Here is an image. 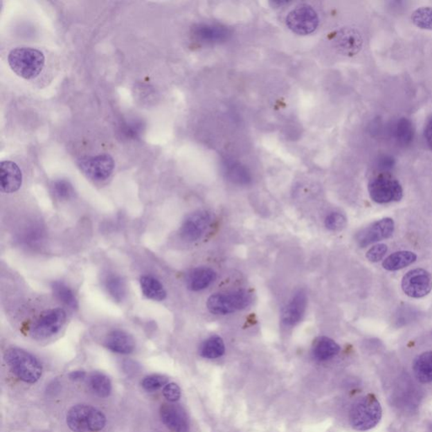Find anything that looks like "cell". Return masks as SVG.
Instances as JSON below:
<instances>
[{"label":"cell","mask_w":432,"mask_h":432,"mask_svg":"<svg viewBox=\"0 0 432 432\" xmlns=\"http://www.w3.org/2000/svg\"><path fill=\"white\" fill-rule=\"evenodd\" d=\"M5 361L11 372L26 384L37 383L42 375V366L33 354L25 350L12 347L5 353Z\"/></svg>","instance_id":"obj_1"},{"label":"cell","mask_w":432,"mask_h":432,"mask_svg":"<svg viewBox=\"0 0 432 432\" xmlns=\"http://www.w3.org/2000/svg\"><path fill=\"white\" fill-rule=\"evenodd\" d=\"M8 63L18 76L25 80H33L37 78L44 69L45 57L39 50L18 48L10 53Z\"/></svg>","instance_id":"obj_2"},{"label":"cell","mask_w":432,"mask_h":432,"mask_svg":"<svg viewBox=\"0 0 432 432\" xmlns=\"http://www.w3.org/2000/svg\"><path fill=\"white\" fill-rule=\"evenodd\" d=\"M66 423L74 432H98L105 428L107 418L101 411L91 405L77 404L69 408Z\"/></svg>","instance_id":"obj_3"},{"label":"cell","mask_w":432,"mask_h":432,"mask_svg":"<svg viewBox=\"0 0 432 432\" xmlns=\"http://www.w3.org/2000/svg\"><path fill=\"white\" fill-rule=\"evenodd\" d=\"M381 407L379 401L373 395H368L359 399L350 411V423L354 430L365 431L372 429L381 418Z\"/></svg>","instance_id":"obj_4"},{"label":"cell","mask_w":432,"mask_h":432,"mask_svg":"<svg viewBox=\"0 0 432 432\" xmlns=\"http://www.w3.org/2000/svg\"><path fill=\"white\" fill-rule=\"evenodd\" d=\"M252 300V295L246 290L217 293L208 299L207 308L212 314L226 315L245 309Z\"/></svg>","instance_id":"obj_5"},{"label":"cell","mask_w":432,"mask_h":432,"mask_svg":"<svg viewBox=\"0 0 432 432\" xmlns=\"http://www.w3.org/2000/svg\"><path fill=\"white\" fill-rule=\"evenodd\" d=\"M67 314L63 308H52L42 312L30 329V334L35 339L42 341L59 334L66 323Z\"/></svg>","instance_id":"obj_6"},{"label":"cell","mask_w":432,"mask_h":432,"mask_svg":"<svg viewBox=\"0 0 432 432\" xmlns=\"http://www.w3.org/2000/svg\"><path fill=\"white\" fill-rule=\"evenodd\" d=\"M368 191L371 199L377 204L397 202L403 198V188L399 181L386 173L370 181Z\"/></svg>","instance_id":"obj_7"},{"label":"cell","mask_w":432,"mask_h":432,"mask_svg":"<svg viewBox=\"0 0 432 432\" xmlns=\"http://www.w3.org/2000/svg\"><path fill=\"white\" fill-rule=\"evenodd\" d=\"M287 26L291 32L306 36L314 33L319 24L317 12L309 6H300L292 10L287 17Z\"/></svg>","instance_id":"obj_8"},{"label":"cell","mask_w":432,"mask_h":432,"mask_svg":"<svg viewBox=\"0 0 432 432\" xmlns=\"http://www.w3.org/2000/svg\"><path fill=\"white\" fill-rule=\"evenodd\" d=\"M78 164L81 172L88 179L96 182L107 180L111 175L115 168L114 158L107 154L83 158L79 161Z\"/></svg>","instance_id":"obj_9"},{"label":"cell","mask_w":432,"mask_h":432,"mask_svg":"<svg viewBox=\"0 0 432 432\" xmlns=\"http://www.w3.org/2000/svg\"><path fill=\"white\" fill-rule=\"evenodd\" d=\"M401 287L405 295L412 298H422L432 290V276L424 269H415L405 273Z\"/></svg>","instance_id":"obj_10"},{"label":"cell","mask_w":432,"mask_h":432,"mask_svg":"<svg viewBox=\"0 0 432 432\" xmlns=\"http://www.w3.org/2000/svg\"><path fill=\"white\" fill-rule=\"evenodd\" d=\"M332 44L343 55L352 57L361 51L363 38L356 28L343 27L332 34Z\"/></svg>","instance_id":"obj_11"},{"label":"cell","mask_w":432,"mask_h":432,"mask_svg":"<svg viewBox=\"0 0 432 432\" xmlns=\"http://www.w3.org/2000/svg\"><path fill=\"white\" fill-rule=\"evenodd\" d=\"M211 222V215L206 210L189 215L180 228V236L186 242H195L201 238Z\"/></svg>","instance_id":"obj_12"},{"label":"cell","mask_w":432,"mask_h":432,"mask_svg":"<svg viewBox=\"0 0 432 432\" xmlns=\"http://www.w3.org/2000/svg\"><path fill=\"white\" fill-rule=\"evenodd\" d=\"M395 222L391 218H384L374 222L357 235V241L361 248L392 237L395 231Z\"/></svg>","instance_id":"obj_13"},{"label":"cell","mask_w":432,"mask_h":432,"mask_svg":"<svg viewBox=\"0 0 432 432\" xmlns=\"http://www.w3.org/2000/svg\"><path fill=\"white\" fill-rule=\"evenodd\" d=\"M161 422L174 432H188L189 420L186 412L179 404H165L160 410Z\"/></svg>","instance_id":"obj_14"},{"label":"cell","mask_w":432,"mask_h":432,"mask_svg":"<svg viewBox=\"0 0 432 432\" xmlns=\"http://www.w3.org/2000/svg\"><path fill=\"white\" fill-rule=\"evenodd\" d=\"M22 172L13 161H5L0 164V188L5 194H12L21 188Z\"/></svg>","instance_id":"obj_15"},{"label":"cell","mask_w":432,"mask_h":432,"mask_svg":"<svg viewBox=\"0 0 432 432\" xmlns=\"http://www.w3.org/2000/svg\"><path fill=\"white\" fill-rule=\"evenodd\" d=\"M307 297L306 292L298 291L292 296L290 302L284 308L281 320L285 326L292 327L302 320L306 312Z\"/></svg>","instance_id":"obj_16"},{"label":"cell","mask_w":432,"mask_h":432,"mask_svg":"<svg viewBox=\"0 0 432 432\" xmlns=\"http://www.w3.org/2000/svg\"><path fill=\"white\" fill-rule=\"evenodd\" d=\"M104 345L114 353L129 354L135 350V341L132 335L123 330H114L107 335Z\"/></svg>","instance_id":"obj_17"},{"label":"cell","mask_w":432,"mask_h":432,"mask_svg":"<svg viewBox=\"0 0 432 432\" xmlns=\"http://www.w3.org/2000/svg\"><path fill=\"white\" fill-rule=\"evenodd\" d=\"M230 34L228 29L218 25L200 24L192 29L195 39L204 44H218L227 39Z\"/></svg>","instance_id":"obj_18"},{"label":"cell","mask_w":432,"mask_h":432,"mask_svg":"<svg viewBox=\"0 0 432 432\" xmlns=\"http://www.w3.org/2000/svg\"><path fill=\"white\" fill-rule=\"evenodd\" d=\"M216 279V273L213 269L208 267H198L192 269L186 277L188 289L192 291L206 290L214 282Z\"/></svg>","instance_id":"obj_19"},{"label":"cell","mask_w":432,"mask_h":432,"mask_svg":"<svg viewBox=\"0 0 432 432\" xmlns=\"http://www.w3.org/2000/svg\"><path fill=\"white\" fill-rule=\"evenodd\" d=\"M341 351V347L336 342L325 336L316 339L312 346V354L316 360L326 361L337 356Z\"/></svg>","instance_id":"obj_20"},{"label":"cell","mask_w":432,"mask_h":432,"mask_svg":"<svg viewBox=\"0 0 432 432\" xmlns=\"http://www.w3.org/2000/svg\"><path fill=\"white\" fill-rule=\"evenodd\" d=\"M224 172L231 183L237 185H248L252 181L250 172L239 162L227 161L224 163Z\"/></svg>","instance_id":"obj_21"},{"label":"cell","mask_w":432,"mask_h":432,"mask_svg":"<svg viewBox=\"0 0 432 432\" xmlns=\"http://www.w3.org/2000/svg\"><path fill=\"white\" fill-rule=\"evenodd\" d=\"M417 255L411 251H399L385 258L383 267L388 271H397L415 263Z\"/></svg>","instance_id":"obj_22"},{"label":"cell","mask_w":432,"mask_h":432,"mask_svg":"<svg viewBox=\"0 0 432 432\" xmlns=\"http://www.w3.org/2000/svg\"><path fill=\"white\" fill-rule=\"evenodd\" d=\"M141 287L143 294L150 300L161 302L167 297L163 285L155 277L144 276L141 278Z\"/></svg>","instance_id":"obj_23"},{"label":"cell","mask_w":432,"mask_h":432,"mask_svg":"<svg viewBox=\"0 0 432 432\" xmlns=\"http://www.w3.org/2000/svg\"><path fill=\"white\" fill-rule=\"evenodd\" d=\"M414 372L416 378L422 384L432 381V351L420 354L414 363Z\"/></svg>","instance_id":"obj_24"},{"label":"cell","mask_w":432,"mask_h":432,"mask_svg":"<svg viewBox=\"0 0 432 432\" xmlns=\"http://www.w3.org/2000/svg\"><path fill=\"white\" fill-rule=\"evenodd\" d=\"M89 387L96 395L101 398H107L111 393V383L110 378L102 372H92L88 378Z\"/></svg>","instance_id":"obj_25"},{"label":"cell","mask_w":432,"mask_h":432,"mask_svg":"<svg viewBox=\"0 0 432 432\" xmlns=\"http://www.w3.org/2000/svg\"><path fill=\"white\" fill-rule=\"evenodd\" d=\"M51 287L54 296L60 303L71 308V309H77L78 300H77L74 291L68 285L63 281L57 280L52 283Z\"/></svg>","instance_id":"obj_26"},{"label":"cell","mask_w":432,"mask_h":432,"mask_svg":"<svg viewBox=\"0 0 432 432\" xmlns=\"http://www.w3.org/2000/svg\"><path fill=\"white\" fill-rule=\"evenodd\" d=\"M225 350L226 347L223 339L217 335H214L203 342L200 346L199 353L202 357L212 360V359L222 357Z\"/></svg>","instance_id":"obj_27"},{"label":"cell","mask_w":432,"mask_h":432,"mask_svg":"<svg viewBox=\"0 0 432 432\" xmlns=\"http://www.w3.org/2000/svg\"><path fill=\"white\" fill-rule=\"evenodd\" d=\"M105 287L109 294L116 302L120 303L125 298L127 295V287L125 281L117 273H111L105 279Z\"/></svg>","instance_id":"obj_28"},{"label":"cell","mask_w":432,"mask_h":432,"mask_svg":"<svg viewBox=\"0 0 432 432\" xmlns=\"http://www.w3.org/2000/svg\"><path fill=\"white\" fill-rule=\"evenodd\" d=\"M395 135L399 144L403 145L411 144L414 137V128L410 119L406 118L399 119L395 126Z\"/></svg>","instance_id":"obj_29"},{"label":"cell","mask_w":432,"mask_h":432,"mask_svg":"<svg viewBox=\"0 0 432 432\" xmlns=\"http://www.w3.org/2000/svg\"><path fill=\"white\" fill-rule=\"evenodd\" d=\"M411 20L419 28L432 30V8H419L413 12Z\"/></svg>","instance_id":"obj_30"},{"label":"cell","mask_w":432,"mask_h":432,"mask_svg":"<svg viewBox=\"0 0 432 432\" xmlns=\"http://www.w3.org/2000/svg\"><path fill=\"white\" fill-rule=\"evenodd\" d=\"M52 192L59 200H69L75 196V189L71 182L65 179L56 180L52 185Z\"/></svg>","instance_id":"obj_31"},{"label":"cell","mask_w":432,"mask_h":432,"mask_svg":"<svg viewBox=\"0 0 432 432\" xmlns=\"http://www.w3.org/2000/svg\"><path fill=\"white\" fill-rule=\"evenodd\" d=\"M168 383V378L159 374H153L145 377L143 379L141 385L143 388L147 392H155L164 388Z\"/></svg>","instance_id":"obj_32"},{"label":"cell","mask_w":432,"mask_h":432,"mask_svg":"<svg viewBox=\"0 0 432 432\" xmlns=\"http://www.w3.org/2000/svg\"><path fill=\"white\" fill-rule=\"evenodd\" d=\"M325 226L327 230L339 231L345 228L347 223L345 216L339 212H332L325 219Z\"/></svg>","instance_id":"obj_33"},{"label":"cell","mask_w":432,"mask_h":432,"mask_svg":"<svg viewBox=\"0 0 432 432\" xmlns=\"http://www.w3.org/2000/svg\"><path fill=\"white\" fill-rule=\"evenodd\" d=\"M387 252L388 246L381 243V244L373 246L368 250V252L366 253V258L372 263H377V262L384 260Z\"/></svg>","instance_id":"obj_34"},{"label":"cell","mask_w":432,"mask_h":432,"mask_svg":"<svg viewBox=\"0 0 432 432\" xmlns=\"http://www.w3.org/2000/svg\"><path fill=\"white\" fill-rule=\"evenodd\" d=\"M163 396L170 403H176L181 398V388L174 383H170L165 386L162 390Z\"/></svg>","instance_id":"obj_35"},{"label":"cell","mask_w":432,"mask_h":432,"mask_svg":"<svg viewBox=\"0 0 432 432\" xmlns=\"http://www.w3.org/2000/svg\"><path fill=\"white\" fill-rule=\"evenodd\" d=\"M425 138L427 145L432 150V118L427 122L425 129Z\"/></svg>","instance_id":"obj_36"},{"label":"cell","mask_w":432,"mask_h":432,"mask_svg":"<svg viewBox=\"0 0 432 432\" xmlns=\"http://www.w3.org/2000/svg\"><path fill=\"white\" fill-rule=\"evenodd\" d=\"M86 376H87L86 372L80 371V370H79V371H74V372L69 373V379L72 381H80V380L84 379V378L86 377Z\"/></svg>","instance_id":"obj_37"},{"label":"cell","mask_w":432,"mask_h":432,"mask_svg":"<svg viewBox=\"0 0 432 432\" xmlns=\"http://www.w3.org/2000/svg\"><path fill=\"white\" fill-rule=\"evenodd\" d=\"M380 164L384 168H389L393 167V165L395 164V161H393L392 157L385 156L381 158Z\"/></svg>","instance_id":"obj_38"}]
</instances>
